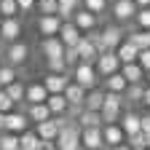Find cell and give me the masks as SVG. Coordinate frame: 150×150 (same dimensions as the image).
<instances>
[{
  "label": "cell",
  "mask_w": 150,
  "mask_h": 150,
  "mask_svg": "<svg viewBox=\"0 0 150 150\" xmlns=\"http://www.w3.org/2000/svg\"><path fill=\"white\" fill-rule=\"evenodd\" d=\"M0 131H6V112L0 110Z\"/></svg>",
  "instance_id": "cell-49"
},
{
  "label": "cell",
  "mask_w": 150,
  "mask_h": 150,
  "mask_svg": "<svg viewBox=\"0 0 150 150\" xmlns=\"http://www.w3.org/2000/svg\"><path fill=\"white\" fill-rule=\"evenodd\" d=\"M46 67H48V72H70V70H72V67L67 64L64 56H54V59H46Z\"/></svg>",
  "instance_id": "cell-37"
},
{
  "label": "cell",
  "mask_w": 150,
  "mask_h": 150,
  "mask_svg": "<svg viewBox=\"0 0 150 150\" xmlns=\"http://www.w3.org/2000/svg\"><path fill=\"white\" fill-rule=\"evenodd\" d=\"M75 121H78L81 129H86V126H102L105 123L102 121V112L99 110H88V107H81L78 115H75Z\"/></svg>",
  "instance_id": "cell-23"
},
{
  "label": "cell",
  "mask_w": 150,
  "mask_h": 150,
  "mask_svg": "<svg viewBox=\"0 0 150 150\" xmlns=\"http://www.w3.org/2000/svg\"><path fill=\"white\" fill-rule=\"evenodd\" d=\"M40 150H59V147H56V142H46V139H43V147H40Z\"/></svg>",
  "instance_id": "cell-47"
},
{
  "label": "cell",
  "mask_w": 150,
  "mask_h": 150,
  "mask_svg": "<svg viewBox=\"0 0 150 150\" xmlns=\"http://www.w3.org/2000/svg\"><path fill=\"white\" fill-rule=\"evenodd\" d=\"M123 107H126V97L123 94H118V91H105V102H102V121L105 123H115V121H121V112H123Z\"/></svg>",
  "instance_id": "cell-2"
},
{
  "label": "cell",
  "mask_w": 150,
  "mask_h": 150,
  "mask_svg": "<svg viewBox=\"0 0 150 150\" xmlns=\"http://www.w3.org/2000/svg\"><path fill=\"white\" fill-rule=\"evenodd\" d=\"M16 78H19V67H16V64H11V62L0 64V86H8V83H13Z\"/></svg>",
  "instance_id": "cell-33"
},
{
  "label": "cell",
  "mask_w": 150,
  "mask_h": 150,
  "mask_svg": "<svg viewBox=\"0 0 150 150\" xmlns=\"http://www.w3.org/2000/svg\"><path fill=\"white\" fill-rule=\"evenodd\" d=\"M107 150H131V145H129V142H123V145H115V147H107Z\"/></svg>",
  "instance_id": "cell-48"
},
{
  "label": "cell",
  "mask_w": 150,
  "mask_h": 150,
  "mask_svg": "<svg viewBox=\"0 0 150 150\" xmlns=\"http://www.w3.org/2000/svg\"><path fill=\"white\" fill-rule=\"evenodd\" d=\"M134 27H139V30H150V6H145V8L137 11V16H134Z\"/></svg>",
  "instance_id": "cell-38"
},
{
  "label": "cell",
  "mask_w": 150,
  "mask_h": 150,
  "mask_svg": "<svg viewBox=\"0 0 150 150\" xmlns=\"http://www.w3.org/2000/svg\"><path fill=\"white\" fill-rule=\"evenodd\" d=\"M48 99V88L43 81H30L27 83V94H24V105H32V102H46Z\"/></svg>",
  "instance_id": "cell-20"
},
{
  "label": "cell",
  "mask_w": 150,
  "mask_h": 150,
  "mask_svg": "<svg viewBox=\"0 0 150 150\" xmlns=\"http://www.w3.org/2000/svg\"><path fill=\"white\" fill-rule=\"evenodd\" d=\"M145 147H150V131H145Z\"/></svg>",
  "instance_id": "cell-51"
},
{
  "label": "cell",
  "mask_w": 150,
  "mask_h": 150,
  "mask_svg": "<svg viewBox=\"0 0 150 150\" xmlns=\"http://www.w3.org/2000/svg\"><path fill=\"white\" fill-rule=\"evenodd\" d=\"M137 11H139V6L134 3V0H112V3H110V16H112V22H118V24H123V27L134 24Z\"/></svg>",
  "instance_id": "cell-4"
},
{
  "label": "cell",
  "mask_w": 150,
  "mask_h": 150,
  "mask_svg": "<svg viewBox=\"0 0 150 150\" xmlns=\"http://www.w3.org/2000/svg\"><path fill=\"white\" fill-rule=\"evenodd\" d=\"M81 150H83V147H81Z\"/></svg>",
  "instance_id": "cell-56"
},
{
  "label": "cell",
  "mask_w": 150,
  "mask_h": 150,
  "mask_svg": "<svg viewBox=\"0 0 150 150\" xmlns=\"http://www.w3.org/2000/svg\"><path fill=\"white\" fill-rule=\"evenodd\" d=\"M46 105L51 110V115H64V112H70V102H67L64 94H48Z\"/></svg>",
  "instance_id": "cell-27"
},
{
  "label": "cell",
  "mask_w": 150,
  "mask_h": 150,
  "mask_svg": "<svg viewBox=\"0 0 150 150\" xmlns=\"http://www.w3.org/2000/svg\"><path fill=\"white\" fill-rule=\"evenodd\" d=\"M102 150H107V147H102Z\"/></svg>",
  "instance_id": "cell-54"
},
{
  "label": "cell",
  "mask_w": 150,
  "mask_h": 150,
  "mask_svg": "<svg viewBox=\"0 0 150 150\" xmlns=\"http://www.w3.org/2000/svg\"><path fill=\"white\" fill-rule=\"evenodd\" d=\"M142 105L150 110V86H147V83H145V94H142Z\"/></svg>",
  "instance_id": "cell-46"
},
{
  "label": "cell",
  "mask_w": 150,
  "mask_h": 150,
  "mask_svg": "<svg viewBox=\"0 0 150 150\" xmlns=\"http://www.w3.org/2000/svg\"><path fill=\"white\" fill-rule=\"evenodd\" d=\"M13 107H16V102L8 97V91H6L3 86H0V110H3V112H11Z\"/></svg>",
  "instance_id": "cell-41"
},
{
  "label": "cell",
  "mask_w": 150,
  "mask_h": 150,
  "mask_svg": "<svg viewBox=\"0 0 150 150\" xmlns=\"http://www.w3.org/2000/svg\"><path fill=\"white\" fill-rule=\"evenodd\" d=\"M86 91H88V88H83V86H81L78 81H70V86L64 88V97H67V102H70V115H72V118L78 115V110L83 107Z\"/></svg>",
  "instance_id": "cell-11"
},
{
  "label": "cell",
  "mask_w": 150,
  "mask_h": 150,
  "mask_svg": "<svg viewBox=\"0 0 150 150\" xmlns=\"http://www.w3.org/2000/svg\"><path fill=\"white\" fill-rule=\"evenodd\" d=\"M126 38H129L131 43H137L139 48H150V30H139V27H134V30L126 32Z\"/></svg>",
  "instance_id": "cell-32"
},
{
  "label": "cell",
  "mask_w": 150,
  "mask_h": 150,
  "mask_svg": "<svg viewBox=\"0 0 150 150\" xmlns=\"http://www.w3.org/2000/svg\"><path fill=\"white\" fill-rule=\"evenodd\" d=\"M24 110H27V115H30V121H32V123H40V121H48V118H51V110H48V105H46V102H32V105H24Z\"/></svg>",
  "instance_id": "cell-24"
},
{
  "label": "cell",
  "mask_w": 150,
  "mask_h": 150,
  "mask_svg": "<svg viewBox=\"0 0 150 150\" xmlns=\"http://www.w3.org/2000/svg\"><path fill=\"white\" fill-rule=\"evenodd\" d=\"M19 142H22V150H40V147H43V139L38 137L35 129L22 131V134H19Z\"/></svg>",
  "instance_id": "cell-29"
},
{
  "label": "cell",
  "mask_w": 150,
  "mask_h": 150,
  "mask_svg": "<svg viewBox=\"0 0 150 150\" xmlns=\"http://www.w3.org/2000/svg\"><path fill=\"white\" fill-rule=\"evenodd\" d=\"M38 51H40L43 59H54V56H64V43L59 35H48L40 40V46H38Z\"/></svg>",
  "instance_id": "cell-14"
},
{
  "label": "cell",
  "mask_w": 150,
  "mask_h": 150,
  "mask_svg": "<svg viewBox=\"0 0 150 150\" xmlns=\"http://www.w3.org/2000/svg\"><path fill=\"white\" fill-rule=\"evenodd\" d=\"M54 142H56L59 150H81V126H78V121H72L67 129H62Z\"/></svg>",
  "instance_id": "cell-6"
},
{
  "label": "cell",
  "mask_w": 150,
  "mask_h": 150,
  "mask_svg": "<svg viewBox=\"0 0 150 150\" xmlns=\"http://www.w3.org/2000/svg\"><path fill=\"white\" fill-rule=\"evenodd\" d=\"M19 3L16 0H0V16H19Z\"/></svg>",
  "instance_id": "cell-39"
},
{
  "label": "cell",
  "mask_w": 150,
  "mask_h": 150,
  "mask_svg": "<svg viewBox=\"0 0 150 150\" xmlns=\"http://www.w3.org/2000/svg\"><path fill=\"white\" fill-rule=\"evenodd\" d=\"M83 8H88L91 13L102 16V13L110 11V0H83Z\"/></svg>",
  "instance_id": "cell-36"
},
{
  "label": "cell",
  "mask_w": 150,
  "mask_h": 150,
  "mask_svg": "<svg viewBox=\"0 0 150 150\" xmlns=\"http://www.w3.org/2000/svg\"><path fill=\"white\" fill-rule=\"evenodd\" d=\"M59 38H62L64 46H78V40L83 38V32H81V27L75 24L72 19H64V22H62V30H59Z\"/></svg>",
  "instance_id": "cell-18"
},
{
  "label": "cell",
  "mask_w": 150,
  "mask_h": 150,
  "mask_svg": "<svg viewBox=\"0 0 150 150\" xmlns=\"http://www.w3.org/2000/svg\"><path fill=\"white\" fill-rule=\"evenodd\" d=\"M126 86H129V81L123 78L121 70L112 72V75H107V78H102V88H105V91H118V94H123Z\"/></svg>",
  "instance_id": "cell-26"
},
{
  "label": "cell",
  "mask_w": 150,
  "mask_h": 150,
  "mask_svg": "<svg viewBox=\"0 0 150 150\" xmlns=\"http://www.w3.org/2000/svg\"><path fill=\"white\" fill-rule=\"evenodd\" d=\"M30 115H27V110H11V112H6V131H13V134H22V131H27L30 129Z\"/></svg>",
  "instance_id": "cell-12"
},
{
  "label": "cell",
  "mask_w": 150,
  "mask_h": 150,
  "mask_svg": "<svg viewBox=\"0 0 150 150\" xmlns=\"http://www.w3.org/2000/svg\"><path fill=\"white\" fill-rule=\"evenodd\" d=\"M38 13H59V0H38Z\"/></svg>",
  "instance_id": "cell-40"
},
{
  "label": "cell",
  "mask_w": 150,
  "mask_h": 150,
  "mask_svg": "<svg viewBox=\"0 0 150 150\" xmlns=\"http://www.w3.org/2000/svg\"><path fill=\"white\" fill-rule=\"evenodd\" d=\"M115 54H118L121 64H129V62H137V56H139V46H137V43H131L129 38H123V40L118 43V48H115Z\"/></svg>",
  "instance_id": "cell-22"
},
{
  "label": "cell",
  "mask_w": 150,
  "mask_h": 150,
  "mask_svg": "<svg viewBox=\"0 0 150 150\" xmlns=\"http://www.w3.org/2000/svg\"><path fill=\"white\" fill-rule=\"evenodd\" d=\"M139 115L142 112H137V110H131V107H123V112H121V126H123V131H126V137L129 134H134V131H142V123H139Z\"/></svg>",
  "instance_id": "cell-19"
},
{
  "label": "cell",
  "mask_w": 150,
  "mask_h": 150,
  "mask_svg": "<svg viewBox=\"0 0 150 150\" xmlns=\"http://www.w3.org/2000/svg\"><path fill=\"white\" fill-rule=\"evenodd\" d=\"M78 54H81V59H86V62H97L99 48H97V38H94V32H83V38L78 40Z\"/></svg>",
  "instance_id": "cell-16"
},
{
  "label": "cell",
  "mask_w": 150,
  "mask_h": 150,
  "mask_svg": "<svg viewBox=\"0 0 150 150\" xmlns=\"http://www.w3.org/2000/svg\"><path fill=\"white\" fill-rule=\"evenodd\" d=\"M137 62L145 67V72L150 70V48H139V56H137Z\"/></svg>",
  "instance_id": "cell-43"
},
{
  "label": "cell",
  "mask_w": 150,
  "mask_h": 150,
  "mask_svg": "<svg viewBox=\"0 0 150 150\" xmlns=\"http://www.w3.org/2000/svg\"><path fill=\"white\" fill-rule=\"evenodd\" d=\"M72 22L81 27V32H97V30H99V16H97V13H91V11L83 8V6L72 13Z\"/></svg>",
  "instance_id": "cell-13"
},
{
  "label": "cell",
  "mask_w": 150,
  "mask_h": 150,
  "mask_svg": "<svg viewBox=\"0 0 150 150\" xmlns=\"http://www.w3.org/2000/svg\"><path fill=\"white\" fill-rule=\"evenodd\" d=\"M94 38H97V48H99V54H102V51H115L118 43L126 38V32H123V24L112 22V24L102 27L99 32H94Z\"/></svg>",
  "instance_id": "cell-1"
},
{
  "label": "cell",
  "mask_w": 150,
  "mask_h": 150,
  "mask_svg": "<svg viewBox=\"0 0 150 150\" xmlns=\"http://www.w3.org/2000/svg\"><path fill=\"white\" fill-rule=\"evenodd\" d=\"M62 22H64V19H62L59 13H40V16L35 19V30H38V35H43V38H48V35H59Z\"/></svg>",
  "instance_id": "cell-7"
},
{
  "label": "cell",
  "mask_w": 150,
  "mask_h": 150,
  "mask_svg": "<svg viewBox=\"0 0 150 150\" xmlns=\"http://www.w3.org/2000/svg\"><path fill=\"white\" fill-rule=\"evenodd\" d=\"M121 72L129 83H145V67L139 62H129V64H121Z\"/></svg>",
  "instance_id": "cell-25"
},
{
  "label": "cell",
  "mask_w": 150,
  "mask_h": 150,
  "mask_svg": "<svg viewBox=\"0 0 150 150\" xmlns=\"http://www.w3.org/2000/svg\"><path fill=\"white\" fill-rule=\"evenodd\" d=\"M35 131H38V137L46 139V142H54L56 137H59V123H56V118L51 115L48 121H40V123H35Z\"/></svg>",
  "instance_id": "cell-21"
},
{
  "label": "cell",
  "mask_w": 150,
  "mask_h": 150,
  "mask_svg": "<svg viewBox=\"0 0 150 150\" xmlns=\"http://www.w3.org/2000/svg\"><path fill=\"white\" fill-rule=\"evenodd\" d=\"M19 38H22V22H19V16H0V40L13 43Z\"/></svg>",
  "instance_id": "cell-8"
},
{
  "label": "cell",
  "mask_w": 150,
  "mask_h": 150,
  "mask_svg": "<svg viewBox=\"0 0 150 150\" xmlns=\"http://www.w3.org/2000/svg\"><path fill=\"white\" fill-rule=\"evenodd\" d=\"M16 3H19V11L22 13H30V11L38 8V0H16Z\"/></svg>",
  "instance_id": "cell-44"
},
{
  "label": "cell",
  "mask_w": 150,
  "mask_h": 150,
  "mask_svg": "<svg viewBox=\"0 0 150 150\" xmlns=\"http://www.w3.org/2000/svg\"><path fill=\"white\" fill-rule=\"evenodd\" d=\"M70 81H72L70 72H48L46 78H43L48 94H64V88L70 86Z\"/></svg>",
  "instance_id": "cell-17"
},
{
  "label": "cell",
  "mask_w": 150,
  "mask_h": 150,
  "mask_svg": "<svg viewBox=\"0 0 150 150\" xmlns=\"http://www.w3.org/2000/svg\"><path fill=\"white\" fill-rule=\"evenodd\" d=\"M131 150H147V147H131Z\"/></svg>",
  "instance_id": "cell-53"
},
{
  "label": "cell",
  "mask_w": 150,
  "mask_h": 150,
  "mask_svg": "<svg viewBox=\"0 0 150 150\" xmlns=\"http://www.w3.org/2000/svg\"><path fill=\"white\" fill-rule=\"evenodd\" d=\"M64 59H67V64L72 67L75 62H81V54H78V46H64Z\"/></svg>",
  "instance_id": "cell-42"
},
{
  "label": "cell",
  "mask_w": 150,
  "mask_h": 150,
  "mask_svg": "<svg viewBox=\"0 0 150 150\" xmlns=\"http://www.w3.org/2000/svg\"><path fill=\"white\" fill-rule=\"evenodd\" d=\"M147 150H150V147H147Z\"/></svg>",
  "instance_id": "cell-55"
},
{
  "label": "cell",
  "mask_w": 150,
  "mask_h": 150,
  "mask_svg": "<svg viewBox=\"0 0 150 150\" xmlns=\"http://www.w3.org/2000/svg\"><path fill=\"white\" fill-rule=\"evenodd\" d=\"M0 150H22L19 134H13V131H0Z\"/></svg>",
  "instance_id": "cell-34"
},
{
  "label": "cell",
  "mask_w": 150,
  "mask_h": 150,
  "mask_svg": "<svg viewBox=\"0 0 150 150\" xmlns=\"http://www.w3.org/2000/svg\"><path fill=\"white\" fill-rule=\"evenodd\" d=\"M70 75H72V81H78L83 88H94V86H99V72H97V64L94 62H86V59H81V62H75L72 64V70H70Z\"/></svg>",
  "instance_id": "cell-3"
},
{
  "label": "cell",
  "mask_w": 150,
  "mask_h": 150,
  "mask_svg": "<svg viewBox=\"0 0 150 150\" xmlns=\"http://www.w3.org/2000/svg\"><path fill=\"white\" fill-rule=\"evenodd\" d=\"M139 123H142V131H150V112H142V115H139Z\"/></svg>",
  "instance_id": "cell-45"
},
{
  "label": "cell",
  "mask_w": 150,
  "mask_h": 150,
  "mask_svg": "<svg viewBox=\"0 0 150 150\" xmlns=\"http://www.w3.org/2000/svg\"><path fill=\"white\" fill-rule=\"evenodd\" d=\"M145 83H147V86H150V70H147V72H145Z\"/></svg>",
  "instance_id": "cell-52"
},
{
  "label": "cell",
  "mask_w": 150,
  "mask_h": 150,
  "mask_svg": "<svg viewBox=\"0 0 150 150\" xmlns=\"http://www.w3.org/2000/svg\"><path fill=\"white\" fill-rule=\"evenodd\" d=\"M102 102H105V88L102 86H94V88L86 91L83 107H88V110H102Z\"/></svg>",
  "instance_id": "cell-28"
},
{
  "label": "cell",
  "mask_w": 150,
  "mask_h": 150,
  "mask_svg": "<svg viewBox=\"0 0 150 150\" xmlns=\"http://www.w3.org/2000/svg\"><path fill=\"white\" fill-rule=\"evenodd\" d=\"M102 137H105V147H115V145L126 142V131L118 121L115 123H102Z\"/></svg>",
  "instance_id": "cell-15"
},
{
  "label": "cell",
  "mask_w": 150,
  "mask_h": 150,
  "mask_svg": "<svg viewBox=\"0 0 150 150\" xmlns=\"http://www.w3.org/2000/svg\"><path fill=\"white\" fill-rule=\"evenodd\" d=\"M134 3H137L139 8H145V6H150V0H134Z\"/></svg>",
  "instance_id": "cell-50"
},
{
  "label": "cell",
  "mask_w": 150,
  "mask_h": 150,
  "mask_svg": "<svg viewBox=\"0 0 150 150\" xmlns=\"http://www.w3.org/2000/svg\"><path fill=\"white\" fill-rule=\"evenodd\" d=\"M97 72H99V78H107V75H112V72H118L121 70V59H118V54L115 51H102L99 56H97Z\"/></svg>",
  "instance_id": "cell-9"
},
{
  "label": "cell",
  "mask_w": 150,
  "mask_h": 150,
  "mask_svg": "<svg viewBox=\"0 0 150 150\" xmlns=\"http://www.w3.org/2000/svg\"><path fill=\"white\" fill-rule=\"evenodd\" d=\"M83 6V0H59V16L62 19H72V13Z\"/></svg>",
  "instance_id": "cell-35"
},
{
  "label": "cell",
  "mask_w": 150,
  "mask_h": 150,
  "mask_svg": "<svg viewBox=\"0 0 150 150\" xmlns=\"http://www.w3.org/2000/svg\"><path fill=\"white\" fill-rule=\"evenodd\" d=\"M81 147L83 150H102L105 147L102 126H86V129H81Z\"/></svg>",
  "instance_id": "cell-10"
},
{
  "label": "cell",
  "mask_w": 150,
  "mask_h": 150,
  "mask_svg": "<svg viewBox=\"0 0 150 150\" xmlns=\"http://www.w3.org/2000/svg\"><path fill=\"white\" fill-rule=\"evenodd\" d=\"M142 94H145V83H129L123 91L126 105H142Z\"/></svg>",
  "instance_id": "cell-31"
},
{
  "label": "cell",
  "mask_w": 150,
  "mask_h": 150,
  "mask_svg": "<svg viewBox=\"0 0 150 150\" xmlns=\"http://www.w3.org/2000/svg\"><path fill=\"white\" fill-rule=\"evenodd\" d=\"M6 91H8V97L16 102V105H24V94H27V83L22 81V78H16L13 83H8V86H3Z\"/></svg>",
  "instance_id": "cell-30"
},
{
  "label": "cell",
  "mask_w": 150,
  "mask_h": 150,
  "mask_svg": "<svg viewBox=\"0 0 150 150\" xmlns=\"http://www.w3.org/2000/svg\"><path fill=\"white\" fill-rule=\"evenodd\" d=\"M3 56H6V62H11L16 67H27L30 64V56H32V48L19 38V40H13V43H6Z\"/></svg>",
  "instance_id": "cell-5"
}]
</instances>
